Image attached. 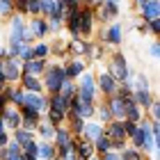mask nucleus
<instances>
[{
  "label": "nucleus",
  "mask_w": 160,
  "mask_h": 160,
  "mask_svg": "<svg viewBox=\"0 0 160 160\" xmlns=\"http://www.w3.org/2000/svg\"><path fill=\"white\" fill-rule=\"evenodd\" d=\"M108 73H110L117 82H126V78L133 73V69H130V62L126 60V55L121 53V50H112V53H108L105 57V67H103Z\"/></svg>",
  "instance_id": "obj_1"
},
{
  "label": "nucleus",
  "mask_w": 160,
  "mask_h": 160,
  "mask_svg": "<svg viewBox=\"0 0 160 160\" xmlns=\"http://www.w3.org/2000/svg\"><path fill=\"white\" fill-rule=\"evenodd\" d=\"M89 5L94 9V16H96L98 25L114 23L121 16V9H123V2H119V0H96V2H89Z\"/></svg>",
  "instance_id": "obj_2"
},
{
  "label": "nucleus",
  "mask_w": 160,
  "mask_h": 160,
  "mask_svg": "<svg viewBox=\"0 0 160 160\" xmlns=\"http://www.w3.org/2000/svg\"><path fill=\"white\" fill-rule=\"evenodd\" d=\"M94 41L101 43L105 50H108V48H119L121 41H123V25L119 23V21L108 23V25H98Z\"/></svg>",
  "instance_id": "obj_3"
},
{
  "label": "nucleus",
  "mask_w": 160,
  "mask_h": 160,
  "mask_svg": "<svg viewBox=\"0 0 160 160\" xmlns=\"http://www.w3.org/2000/svg\"><path fill=\"white\" fill-rule=\"evenodd\" d=\"M67 80V76H64V67H62V62H57V60H50L48 62V67L46 71H43V76H41V82H43V92L48 94H60V87L62 82Z\"/></svg>",
  "instance_id": "obj_4"
},
{
  "label": "nucleus",
  "mask_w": 160,
  "mask_h": 160,
  "mask_svg": "<svg viewBox=\"0 0 160 160\" xmlns=\"http://www.w3.org/2000/svg\"><path fill=\"white\" fill-rule=\"evenodd\" d=\"M76 85H78V96L80 101H85V103H92V105H96L98 103V92H96V80H94V71L87 69L82 76H80L76 80Z\"/></svg>",
  "instance_id": "obj_5"
},
{
  "label": "nucleus",
  "mask_w": 160,
  "mask_h": 160,
  "mask_svg": "<svg viewBox=\"0 0 160 160\" xmlns=\"http://www.w3.org/2000/svg\"><path fill=\"white\" fill-rule=\"evenodd\" d=\"M25 30H28V18L12 14L5 21V43H23Z\"/></svg>",
  "instance_id": "obj_6"
},
{
  "label": "nucleus",
  "mask_w": 160,
  "mask_h": 160,
  "mask_svg": "<svg viewBox=\"0 0 160 160\" xmlns=\"http://www.w3.org/2000/svg\"><path fill=\"white\" fill-rule=\"evenodd\" d=\"M96 30H98V23H96V16H94L92 5L82 2V7H80V39L92 41L94 37H96Z\"/></svg>",
  "instance_id": "obj_7"
},
{
  "label": "nucleus",
  "mask_w": 160,
  "mask_h": 160,
  "mask_svg": "<svg viewBox=\"0 0 160 160\" xmlns=\"http://www.w3.org/2000/svg\"><path fill=\"white\" fill-rule=\"evenodd\" d=\"M94 80H96V92H98L101 98H110V96H114L117 89H119V82H117L110 73H108L105 69L94 71Z\"/></svg>",
  "instance_id": "obj_8"
},
{
  "label": "nucleus",
  "mask_w": 160,
  "mask_h": 160,
  "mask_svg": "<svg viewBox=\"0 0 160 160\" xmlns=\"http://www.w3.org/2000/svg\"><path fill=\"white\" fill-rule=\"evenodd\" d=\"M133 7L137 12L140 23H144V25L160 18V2L158 0H137V2H133Z\"/></svg>",
  "instance_id": "obj_9"
},
{
  "label": "nucleus",
  "mask_w": 160,
  "mask_h": 160,
  "mask_svg": "<svg viewBox=\"0 0 160 160\" xmlns=\"http://www.w3.org/2000/svg\"><path fill=\"white\" fill-rule=\"evenodd\" d=\"M62 67H64V76L69 80H78L87 69H89L82 57H67V60L62 62Z\"/></svg>",
  "instance_id": "obj_10"
},
{
  "label": "nucleus",
  "mask_w": 160,
  "mask_h": 160,
  "mask_svg": "<svg viewBox=\"0 0 160 160\" xmlns=\"http://www.w3.org/2000/svg\"><path fill=\"white\" fill-rule=\"evenodd\" d=\"M2 76H5V82L7 85H18L21 80V62L14 60V57H5L2 60Z\"/></svg>",
  "instance_id": "obj_11"
},
{
  "label": "nucleus",
  "mask_w": 160,
  "mask_h": 160,
  "mask_svg": "<svg viewBox=\"0 0 160 160\" xmlns=\"http://www.w3.org/2000/svg\"><path fill=\"white\" fill-rule=\"evenodd\" d=\"M21 108L34 110V112H39L41 117H43V114H46V110H48V94H25L23 105H21Z\"/></svg>",
  "instance_id": "obj_12"
},
{
  "label": "nucleus",
  "mask_w": 160,
  "mask_h": 160,
  "mask_svg": "<svg viewBox=\"0 0 160 160\" xmlns=\"http://www.w3.org/2000/svg\"><path fill=\"white\" fill-rule=\"evenodd\" d=\"M28 32L34 37V41H46L50 37V32H48V23H46V18H41V16H34V18H28Z\"/></svg>",
  "instance_id": "obj_13"
},
{
  "label": "nucleus",
  "mask_w": 160,
  "mask_h": 160,
  "mask_svg": "<svg viewBox=\"0 0 160 160\" xmlns=\"http://www.w3.org/2000/svg\"><path fill=\"white\" fill-rule=\"evenodd\" d=\"M0 119H2L7 133H14L16 128H21V110L14 108V105H7L5 110L0 112Z\"/></svg>",
  "instance_id": "obj_14"
},
{
  "label": "nucleus",
  "mask_w": 160,
  "mask_h": 160,
  "mask_svg": "<svg viewBox=\"0 0 160 160\" xmlns=\"http://www.w3.org/2000/svg\"><path fill=\"white\" fill-rule=\"evenodd\" d=\"M18 110H21V128H25V130H30V133H34L43 117H41L39 112H34V110H28V108H18Z\"/></svg>",
  "instance_id": "obj_15"
},
{
  "label": "nucleus",
  "mask_w": 160,
  "mask_h": 160,
  "mask_svg": "<svg viewBox=\"0 0 160 160\" xmlns=\"http://www.w3.org/2000/svg\"><path fill=\"white\" fill-rule=\"evenodd\" d=\"M73 156L78 160H92L94 156H96V153H94V144L82 140V137H76V140H73Z\"/></svg>",
  "instance_id": "obj_16"
},
{
  "label": "nucleus",
  "mask_w": 160,
  "mask_h": 160,
  "mask_svg": "<svg viewBox=\"0 0 160 160\" xmlns=\"http://www.w3.org/2000/svg\"><path fill=\"white\" fill-rule=\"evenodd\" d=\"M142 119H144V112H142V108L137 105L133 98L123 101V121H133V123H140Z\"/></svg>",
  "instance_id": "obj_17"
},
{
  "label": "nucleus",
  "mask_w": 160,
  "mask_h": 160,
  "mask_svg": "<svg viewBox=\"0 0 160 160\" xmlns=\"http://www.w3.org/2000/svg\"><path fill=\"white\" fill-rule=\"evenodd\" d=\"M18 87H21L25 94H46V92H43L41 78H34V76H21Z\"/></svg>",
  "instance_id": "obj_18"
},
{
  "label": "nucleus",
  "mask_w": 160,
  "mask_h": 160,
  "mask_svg": "<svg viewBox=\"0 0 160 160\" xmlns=\"http://www.w3.org/2000/svg\"><path fill=\"white\" fill-rule=\"evenodd\" d=\"M46 67H48V62H43V60H28V62L21 64V73H23V76L41 78L43 71H46Z\"/></svg>",
  "instance_id": "obj_19"
},
{
  "label": "nucleus",
  "mask_w": 160,
  "mask_h": 160,
  "mask_svg": "<svg viewBox=\"0 0 160 160\" xmlns=\"http://www.w3.org/2000/svg\"><path fill=\"white\" fill-rule=\"evenodd\" d=\"M130 98H133L135 103L142 108V112H144L158 98V94H156V89H133V96H130Z\"/></svg>",
  "instance_id": "obj_20"
},
{
  "label": "nucleus",
  "mask_w": 160,
  "mask_h": 160,
  "mask_svg": "<svg viewBox=\"0 0 160 160\" xmlns=\"http://www.w3.org/2000/svg\"><path fill=\"white\" fill-rule=\"evenodd\" d=\"M103 135L110 142H128L126 135H123V123L121 121H110L108 126H103Z\"/></svg>",
  "instance_id": "obj_21"
},
{
  "label": "nucleus",
  "mask_w": 160,
  "mask_h": 160,
  "mask_svg": "<svg viewBox=\"0 0 160 160\" xmlns=\"http://www.w3.org/2000/svg\"><path fill=\"white\" fill-rule=\"evenodd\" d=\"M2 96L7 98V103H9V105L21 108V105H23V98H25V92L21 89L18 85H7L5 92H2Z\"/></svg>",
  "instance_id": "obj_22"
},
{
  "label": "nucleus",
  "mask_w": 160,
  "mask_h": 160,
  "mask_svg": "<svg viewBox=\"0 0 160 160\" xmlns=\"http://www.w3.org/2000/svg\"><path fill=\"white\" fill-rule=\"evenodd\" d=\"M103 135V126H101L98 121H94V119H89V121H85V128H82V140H87V142H96L98 137Z\"/></svg>",
  "instance_id": "obj_23"
},
{
  "label": "nucleus",
  "mask_w": 160,
  "mask_h": 160,
  "mask_svg": "<svg viewBox=\"0 0 160 160\" xmlns=\"http://www.w3.org/2000/svg\"><path fill=\"white\" fill-rule=\"evenodd\" d=\"M69 105H71V101H67L62 94H50L48 96V110H55L60 114H69Z\"/></svg>",
  "instance_id": "obj_24"
},
{
  "label": "nucleus",
  "mask_w": 160,
  "mask_h": 160,
  "mask_svg": "<svg viewBox=\"0 0 160 160\" xmlns=\"http://www.w3.org/2000/svg\"><path fill=\"white\" fill-rule=\"evenodd\" d=\"M105 105H108V110H110L112 121H123V101H121L119 96L105 98Z\"/></svg>",
  "instance_id": "obj_25"
},
{
  "label": "nucleus",
  "mask_w": 160,
  "mask_h": 160,
  "mask_svg": "<svg viewBox=\"0 0 160 160\" xmlns=\"http://www.w3.org/2000/svg\"><path fill=\"white\" fill-rule=\"evenodd\" d=\"M32 60L50 62V41H34L32 43Z\"/></svg>",
  "instance_id": "obj_26"
},
{
  "label": "nucleus",
  "mask_w": 160,
  "mask_h": 160,
  "mask_svg": "<svg viewBox=\"0 0 160 160\" xmlns=\"http://www.w3.org/2000/svg\"><path fill=\"white\" fill-rule=\"evenodd\" d=\"M39 5H41V18H50V16L57 14V12L64 14L62 0H39Z\"/></svg>",
  "instance_id": "obj_27"
},
{
  "label": "nucleus",
  "mask_w": 160,
  "mask_h": 160,
  "mask_svg": "<svg viewBox=\"0 0 160 160\" xmlns=\"http://www.w3.org/2000/svg\"><path fill=\"white\" fill-rule=\"evenodd\" d=\"M94 121H98L101 126H108V123L112 121L110 110H108V105H105V98H98V103H96V112H94Z\"/></svg>",
  "instance_id": "obj_28"
},
{
  "label": "nucleus",
  "mask_w": 160,
  "mask_h": 160,
  "mask_svg": "<svg viewBox=\"0 0 160 160\" xmlns=\"http://www.w3.org/2000/svg\"><path fill=\"white\" fill-rule=\"evenodd\" d=\"M34 135H37V140H39V142H53V137H55V128L50 126L46 119H41V123L37 126V130H34Z\"/></svg>",
  "instance_id": "obj_29"
},
{
  "label": "nucleus",
  "mask_w": 160,
  "mask_h": 160,
  "mask_svg": "<svg viewBox=\"0 0 160 160\" xmlns=\"http://www.w3.org/2000/svg\"><path fill=\"white\" fill-rule=\"evenodd\" d=\"M64 126L69 128V133L73 137H80L82 135V128H85V119L76 117V114H67V121H64Z\"/></svg>",
  "instance_id": "obj_30"
},
{
  "label": "nucleus",
  "mask_w": 160,
  "mask_h": 160,
  "mask_svg": "<svg viewBox=\"0 0 160 160\" xmlns=\"http://www.w3.org/2000/svg\"><path fill=\"white\" fill-rule=\"evenodd\" d=\"M12 135V140L18 144V147H23V144H28V142H37V135L34 133H30V130H25V128H16L14 133H9Z\"/></svg>",
  "instance_id": "obj_31"
},
{
  "label": "nucleus",
  "mask_w": 160,
  "mask_h": 160,
  "mask_svg": "<svg viewBox=\"0 0 160 160\" xmlns=\"http://www.w3.org/2000/svg\"><path fill=\"white\" fill-rule=\"evenodd\" d=\"M37 144H39V160H55L57 158V149H55V144L53 142H39L37 140Z\"/></svg>",
  "instance_id": "obj_32"
},
{
  "label": "nucleus",
  "mask_w": 160,
  "mask_h": 160,
  "mask_svg": "<svg viewBox=\"0 0 160 160\" xmlns=\"http://www.w3.org/2000/svg\"><path fill=\"white\" fill-rule=\"evenodd\" d=\"M133 89H156V87H153L151 78L144 73V71H135V76H133Z\"/></svg>",
  "instance_id": "obj_33"
},
{
  "label": "nucleus",
  "mask_w": 160,
  "mask_h": 160,
  "mask_svg": "<svg viewBox=\"0 0 160 160\" xmlns=\"http://www.w3.org/2000/svg\"><path fill=\"white\" fill-rule=\"evenodd\" d=\"M60 94H62L67 101H73V98L78 96V85H76V80H69V78H67V80L62 82V87H60Z\"/></svg>",
  "instance_id": "obj_34"
},
{
  "label": "nucleus",
  "mask_w": 160,
  "mask_h": 160,
  "mask_svg": "<svg viewBox=\"0 0 160 160\" xmlns=\"http://www.w3.org/2000/svg\"><path fill=\"white\" fill-rule=\"evenodd\" d=\"M119 160H151V158H149L147 153H142V151L133 149V147L128 144V147H126V149H123L121 153H119Z\"/></svg>",
  "instance_id": "obj_35"
},
{
  "label": "nucleus",
  "mask_w": 160,
  "mask_h": 160,
  "mask_svg": "<svg viewBox=\"0 0 160 160\" xmlns=\"http://www.w3.org/2000/svg\"><path fill=\"white\" fill-rule=\"evenodd\" d=\"M108 151H112V142L108 140L105 135H101L96 142H94V153H96V158H101V156H105Z\"/></svg>",
  "instance_id": "obj_36"
},
{
  "label": "nucleus",
  "mask_w": 160,
  "mask_h": 160,
  "mask_svg": "<svg viewBox=\"0 0 160 160\" xmlns=\"http://www.w3.org/2000/svg\"><path fill=\"white\" fill-rule=\"evenodd\" d=\"M21 156H23L25 160H39V158H37V156H39V144H37V142L23 144V147H21Z\"/></svg>",
  "instance_id": "obj_37"
},
{
  "label": "nucleus",
  "mask_w": 160,
  "mask_h": 160,
  "mask_svg": "<svg viewBox=\"0 0 160 160\" xmlns=\"http://www.w3.org/2000/svg\"><path fill=\"white\" fill-rule=\"evenodd\" d=\"M25 14H28V18L41 16V5H39V0H25Z\"/></svg>",
  "instance_id": "obj_38"
},
{
  "label": "nucleus",
  "mask_w": 160,
  "mask_h": 160,
  "mask_svg": "<svg viewBox=\"0 0 160 160\" xmlns=\"http://www.w3.org/2000/svg\"><path fill=\"white\" fill-rule=\"evenodd\" d=\"M14 14V0H0V21H7Z\"/></svg>",
  "instance_id": "obj_39"
},
{
  "label": "nucleus",
  "mask_w": 160,
  "mask_h": 160,
  "mask_svg": "<svg viewBox=\"0 0 160 160\" xmlns=\"http://www.w3.org/2000/svg\"><path fill=\"white\" fill-rule=\"evenodd\" d=\"M144 34H151V37H153V39H158L160 37V18L158 21H151V23H147V25H144V30H142Z\"/></svg>",
  "instance_id": "obj_40"
},
{
  "label": "nucleus",
  "mask_w": 160,
  "mask_h": 160,
  "mask_svg": "<svg viewBox=\"0 0 160 160\" xmlns=\"http://www.w3.org/2000/svg\"><path fill=\"white\" fill-rule=\"evenodd\" d=\"M123 123V135H126V140H130V137L135 135V130H137V123L133 121H121Z\"/></svg>",
  "instance_id": "obj_41"
},
{
  "label": "nucleus",
  "mask_w": 160,
  "mask_h": 160,
  "mask_svg": "<svg viewBox=\"0 0 160 160\" xmlns=\"http://www.w3.org/2000/svg\"><path fill=\"white\" fill-rule=\"evenodd\" d=\"M149 57H151V60H158V57H160V43H158V39H151V46H149Z\"/></svg>",
  "instance_id": "obj_42"
},
{
  "label": "nucleus",
  "mask_w": 160,
  "mask_h": 160,
  "mask_svg": "<svg viewBox=\"0 0 160 160\" xmlns=\"http://www.w3.org/2000/svg\"><path fill=\"white\" fill-rule=\"evenodd\" d=\"M9 140H12V135L7 133V130H0V149H5L7 144H9Z\"/></svg>",
  "instance_id": "obj_43"
},
{
  "label": "nucleus",
  "mask_w": 160,
  "mask_h": 160,
  "mask_svg": "<svg viewBox=\"0 0 160 160\" xmlns=\"http://www.w3.org/2000/svg\"><path fill=\"white\" fill-rule=\"evenodd\" d=\"M98 160H119V153H117V151H108V153L101 156Z\"/></svg>",
  "instance_id": "obj_44"
},
{
  "label": "nucleus",
  "mask_w": 160,
  "mask_h": 160,
  "mask_svg": "<svg viewBox=\"0 0 160 160\" xmlns=\"http://www.w3.org/2000/svg\"><path fill=\"white\" fill-rule=\"evenodd\" d=\"M5 87H7V82H5V76H2V71H0V96H2Z\"/></svg>",
  "instance_id": "obj_45"
},
{
  "label": "nucleus",
  "mask_w": 160,
  "mask_h": 160,
  "mask_svg": "<svg viewBox=\"0 0 160 160\" xmlns=\"http://www.w3.org/2000/svg\"><path fill=\"white\" fill-rule=\"evenodd\" d=\"M7 105H9V103H7V98H5V96H0V112H2Z\"/></svg>",
  "instance_id": "obj_46"
},
{
  "label": "nucleus",
  "mask_w": 160,
  "mask_h": 160,
  "mask_svg": "<svg viewBox=\"0 0 160 160\" xmlns=\"http://www.w3.org/2000/svg\"><path fill=\"white\" fill-rule=\"evenodd\" d=\"M9 160H25V158H23V156L18 153V156H9Z\"/></svg>",
  "instance_id": "obj_47"
},
{
  "label": "nucleus",
  "mask_w": 160,
  "mask_h": 160,
  "mask_svg": "<svg viewBox=\"0 0 160 160\" xmlns=\"http://www.w3.org/2000/svg\"><path fill=\"white\" fill-rule=\"evenodd\" d=\"M64 160H78V158H76L73 153H69V156H67V158H64Z\"/></svg>",
  "instance_id": "obj_48"
},
{
  "label": "nucleus",
  "mask_w": 160,
  "mask_h": 160,
  "mask_svg": "<svg viewBox=\"0 0 160 160\" xmlns=\"http://www.w3.org/2000/svg\"><path fill=\"white\" fill-rule=\"evenodd\" d=\"M0 130H5V123H2V119H0Z\"/></svg>",
  "instance_id": "obj_49"
},
{
  "label": "nucleus",
  "mask_w": 160,
  "mask_h": 160,
  "mask_svg": "<svg viewBox=\"0 0 160 160\" xmlns=\"http://www.w3.org/2000/svg\"><path fill=\"white\" fill-rule=\"evenodd\" d=\"M92 160H98V158H96V156H94V158H92Z\"/></svg>",
  "instance_id": "obj_50"
},
{
  "label": "nucleus",
  "mask_w": 160,
  "mask_h": 160,
  "mask_svg": "<svg viewBox=\"0 0 160 160\" xmlns=\"http://www.w3.org/2000/svg\"><path fill=\"white\" fill-rule=\"evenodd\" d=\"M55 160H60V158H55Z\"/></svg>",
  "instance_id": "obj_51"
}]
</instances>
